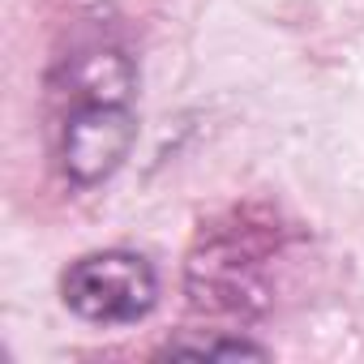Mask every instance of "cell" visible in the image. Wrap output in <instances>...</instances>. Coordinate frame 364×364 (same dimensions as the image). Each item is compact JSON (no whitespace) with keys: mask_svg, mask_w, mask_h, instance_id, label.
I'll return each instance as SVG.
<instances>
[{"mask_svg":"<svg viewBox=\"0 0 364 364\" xmlns=\"http://www.w3.org/2000/svg\"><path fill=\"white\" fill-rule=\"evenodd\" d=\"M133 65L120 48L95 43L73 52L52 82V141L65 180L95 189L133 146Z\"/></svg>","mask_w":364,"mask_h":364,"instance_id":"1","label":"cell"},{"mask_svg":"<svg viewBox=\"0 0 364 364\" xmlns=\"http://www.w3.org/2000/svg\"><path fill=\"white\" fill-rule=\"evenodd\" d=\"M60 300L90 326H133L159 300V274L141 253L103 249L60 274Z\"/></svg>","mask_w":364,"mask_h":364,"instance_id":"2","label":"cell"},{"mask_svg":"<svg viewBox=\"0 0 364 364\" xmlns=\"http://www.w3.org/2000/svg\"><path fill=\"white\" fill-rule=\"evenodd\" d=\"M163 355H198V360H240V355H253L262 360L266 347L249 343V338H232V334H210V338H176L163 347Z\"/></svg>","mask_w":364,"mask_h":364,"instance_id":"3","label":"cell"}]
</instances>
